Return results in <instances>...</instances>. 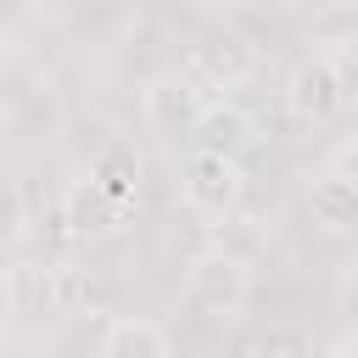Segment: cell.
<instances>
[{
  "label": "cell",
  "mask_w": 358,
  "mask_h": 358,
  "mask_svg": "<svg viewBox=\"0 0 358 358\" xmlns=\"http://www.w3.org/2000/svg\"><path fill=\"white\" fill-rule=\"evenodd\" d=\"M101 358H173L168 330L151 319H112L101 336Z\"/></svg>",
  "instance_id": "obj_9"
},
{
  "label": "cell",
  "mask_w": 358,
  "mask_h": 358,
  "mask_svg": "<svg viewBox=\"0 0 358 358\" xmlns=\"http://www.w3.org/2000/svg\"><path fill=\"white\" fill-rule=\"evenodd\" d=\"M179 196H185V207L224 218V213L241 201V168H235V157L190 151V162H185V173H179Z\"/></svg>",
  "instance_id": "obj_4"
},
{
  "label": "cell",
  "mask_w": 358,
  "mask_h": 358,
  "mask_svg": "<svg viewBox=\"0 0 358 358\" xmlns=\"http://www.w3.org/2000/svg\"><path fill=\"white\" fill-rule=\"evenodd\" d=\"M308 207H313V224L319 229H352L358 224V190L336 173H319L308 185Z\"/></svg>",
  "instance_id": "obj_10"
},
{
  "label": "cell",
  "mask_w": 358,
  "mask_h": 358,
  "mask_svg": "<svg viewBox=\"0 0 358 358\" xmlns=\"http://www.w3.org/2000/svg\"><path fill=\"white\" fill-rule=\"evenodd\" d=\"M185 285H190V296H196L201 308L229 313V308L246 302V263H235V257H224V252H201V257L185 268Z\"/></svg>",
  "instance_id": "obj_6"
},
{
  "label": "cell",
  "mask_w": 358,
  "mask_h": 358,
  "mask_svg": "<svg viewBox=\"0 0 358 358\" xmlns=\"http://www.w3.org/2000/svg\"><path fill=\"white\" fill-rule=\"evenodd\" d=\"M28 229V201L17 185H0V241H17Z\"/></svg>",
  "instance_id": "obj_13"
},
{
  "label": "cell",
  "mask_w": 358,
  "mask_h": 358,
  "mask_svg": "<svg viewBox=\"0 0 358 358\" xmlns=\"http://www.w3.org/2000/svg\"><path fill=\"white\" fill-rule=\"evenodd\" d=\"M123 218H129V201H112V196H106L101 185H90V179L67 185V196H62L67 241H106V235H117Z\"/></svg>",
  "instance_id": "obj_5"
},
{
  "label": "cell",
  "mask_w": 358,
  "mask_h": 358,
  "mask_svg": "<svg viewBox=\"0 0 358 358\" xmlns=\"http://www.w3.org/2000/svg\"><path fill=\"white\" fill-rule=\"evenodd\" d=\"M330 173H336V179H347V185L358 190V140H347V145L330 157Z\"/></svg>",
  "instance_id": "obj_14"
},
{
  "label": "cell",
  "mask_w": 358,
  "mask_h": 358,
  "mask_svg": "<svg viewBox=\"0 0 358 358\" xmlns=\"http://www.w3.org/2000/svg\"><path fill=\"white\" fill-rule=\"evenodd\" d=\"M145 112H151L157 129H179V134H190L196 117L207 112V90L190 84V78H157V84L145 90Z\"/></svg>",
  "instance_id": "obj_7"
},
{
  "label": "cell",
  "mask_w": 358,
  "mask_h": 358,
  "mask_svg": "<svg viewBox=\"0 0 358 358\" xmlns=\"http://www.w3.org/2000/svg\"><path fill=\"white\" fill-rule=\"evenodd\" d=\"M190 140H196V151H218V157H235V151H241L252 134H246V117H241L235 106H207V112L196 117Z\"/></svg>",
  "instance_id": "obj_11"
},
{
  "label": "cell",
  "mask_w": 358,
  "mask_h": 358,
  "mask_svg": "<svg viewBox=\"0 0 358 358\" xmlns=\"http://www.w3.org/2000/svg\"><path fill=\"white\" fill-rule=\"evenodd\" d=\"M252 73H257V50H252V39L235 34V28H207V34L190 45V56H185V78L201 84V90H235V84H246Z\"/></svg>",
  "instance_id": "obj_2"
},
{
  "label": "cell",
  "mask_w": 358,
  "mask_h": 358,
  "mask_svg": "<svg viewBox=\"0 0 358 358\" xmlns=\"http://www.w3.org/2000/svg\"><path fill=\"white\" fill-rule=\"evenodd\" d=\"M84 296V280L78 268L67 263H11L6 268V308L17 319H50V313H67L73 302Z\"/></svg>",
  "instance_id": "obj_1"
},
{
  "label": "cell",
  "mask_w": 358,
  "mask_h": 358,
  "mask_svg": "<svg viewBox=\"0 0 358 358\" xmlns=\"http://www.w3.org/2000/svg\"><path fill=\"white\" fill-rule=\"evenodd\" d=\"M352 352H358V347H352Z\"/></svg>",
  "instance_id": "obj_15"
},
{
  "label": "cell",
  "mask_w": 358,
  "mask_h": 358,
  "mask_svg": "<svg viewBox=\"0 0 358 358\" xmlns=\"http://www.w3.org/2000/svg\"><path fill=\"white\" fill-rule=\"evenodd\" d=\"M90 185H101L112 201H129L134 207V185H140V151L129 140H106L95 157H90Z\"/></svg>",
  "instance_id": "obj_8"
},
{
  "label": "cell",
  "mask_w": 358,
  "mask_h": 358,
  "mask_svg": "<svg viewBox=\"0 0 358 358\" xmlns=\"http://www.w3.org/2000/svg\"><path fill=\"white\" fill-rule=\"evenodd\" d=\"M257 246H263L257 218H229V224L218 229V246H213V252H224V257H235V263H252V257H257Z\"/></svg>",
  "instance_id": "obj_12"
},
{
  "label": "cell",
  "mask_w": 358,
  "mask_h": 358,
  "mask_svg": "<svg viewBox=\"0 0 358 358\" xmlns=\"http://www.w3.org/2000/svg\"><path fill=\"white\" fill-rule=\"evenodd\" d=\"M285 106H291V117H302V123H330V117L347 106L341 67H336L330 56L296 62V73L285 78Z\"/></svg>",
  "instance_id": "obj_3"
}]
</instances>
